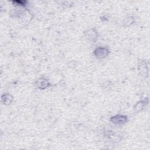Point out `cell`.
I'll return each mask as SVG.
<instances>
[{"label": "cell", "instance_id": "1", "mask_svg": "<svg viewBox=\"0 0 150 150\" xmlns=\"http://www.w3.org/2000/svg\"><path fill=\"white\" fill-rule=\"evenodd\" d=\"M109 53L108 49L105 47H98L94 50V55L98 59L105 57Z\"/></svg>", "mask_w": 150, "mask_h": 150}, {"label": "cell", "instance_id": "2", "mask_svg": "<svg viewBox=\"0 0 150 150\" xmlns=\"http://www.w3.org/2000/svg\"><path fill=\"white\" fill-rule=\"evenodd\" d=\"M127 116L124 115H116L112 116L110 118V121L116 125H122L127 122Z\"/></svg>", "mask_w": 150, "mask_h": 150}, {"label": "cell", "instance_id": "3", "mask_svg": "<svg viewBox=\"0 0 150 150\" xmlns=\"http://www.w3.org/2000/svg\"><path fill=\"white\" fill-rule=\"evenodd\" d=\"M97 32L94 29H91L85 32L84 37L86 39L90 42H94L97 39Z\"/></svg>", "mask_w": 150, "mask_h": 150}, {"label": "cell", "instance_id": "4", "mask_svg": "<svg viewBox=\"0 0 150 150\" xmlns=\"http://www.w3.org/2000/svg\"><path fill=\"white\" fill-rule=\"evenodd\" d=\"M36 86L39 88L45 89L46 88H47L48 87H49L50 85L49 82L46 79L43 78H40L37 80Z\"/></svg>", "mask_w": 150, "mask_h": 150}, {"label": "cell", "instance_id": "5", "mask_svg": "<svg viewBox=\"0 0 150 150\" xmlns=\"http://www.w3.org/2000/svg\"><path fill=\"white\" fill-rule=\"evenodd\" d=\"M148 103V99H145L144 100H141L138 101L134 106V109L135 111H141L144 108V107L146 106V105Z\"/></svg>", "mask_w": 150, "mask_h": 150}, {"label": "cell", "instance_id": "6", "mask_svg": "<svg viewBox=\"0 0 150 150\" xmlns=\"http://www.w3.org/2000/svg\"><path fill=\"white\" fill-rule=\"evenodd\" d=\"M139 71L141 76L144 77H146L148 76V67L145 62H141V63L139 64Z\"/></svg>", "mask_w": 150, "mask_h": 150}, {"label": "cell", "instance_id": "7", "mask_svg": "<svg viewBox=\"0 0 150 150\" xmlns=\"http://www.w3.org/2000/svg\"><path fill=\"white\" fill-rule=\"evenodd\" d=\"M1 101L4 104L9 105L13 101V97L9 93H5L1 97Z\"/></svg>", "mask_w": 150, "mask_h": 150}, {"label": "cell", "instance_id": "8", "mask_svg": "<svg viewBox=\"0 0 150 150\" xmlns=\"http://www.w3.org/2000/svg\"><path fill=\"white\" fill-rule=\"evenodd\" d=\"M133 22H134V18H132V16H128L124 19V23L125 25V26H129V25L132 24Z\"/></svg>", "mask_w": 150, "mask_h": 150}, {"label": "cell", "instance_id": "9", "mask_svg": "<svg viewBox=\"0 0 150 150\" xmlns=\"http://www.w3.org/2000/svg\"><path fill=\"white\" fill-rule=\"evenodd\" d=\"M14 3H16V5H25L26 2L25 1H15Z\"/></svg>", "mask_w": 150, "mask_h": 150}]
</instances>
